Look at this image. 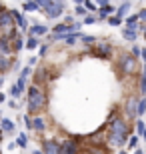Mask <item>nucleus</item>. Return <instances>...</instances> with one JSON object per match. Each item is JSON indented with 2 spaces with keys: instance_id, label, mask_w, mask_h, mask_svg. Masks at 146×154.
Masks as SVG:
<instances>
[{
  "instance_id": "obj_1",
  "label": "nucleus",
  "mask_w": 146,
  "mask_h": 154,
  "mask_svg": "<svg viewBox=\"0 0 146 154\" xmlns=\"http://www.w3.org/2000/svg\"><path fill=\"white\" fill-rule=\"evenodd\" d=\"M46 104H48V98H46V92L40 88L38 84H30L28 86V100H26V108H28L30 114H42L46 110Z\"/></svg>"
},
{
  "instance_id": "obj_2",
  "label": "nucleus",
  "mask_w": 146,
  "mask_h": 154,
  "mask_svg": "<svg viewBox=\"0 0 146 154\" xmlns=\"http://www.w3.org/2000/svg\"><path fill=\"white\" fill-rule=\"evenodd\" d=\"M18 26L14 22V18H12L10 10H2L0 12V38H14L18 36Z\"/></svg>"
},
{
  "instance_id": "obj_3",
  "label": "nucleus",
  "mask_w": 146,
  "mask_h": 154,
  "mask_svg": "<svg viewBox=\"0 0 146 154\" xmlns=\"http://www.w3.org/2000/svg\"><path fill=\"white\" fill-rule=\"evenodd\" d=\"M40 10L46 14V18H50V20H56L60 16L64 8H66V2H52V0H40Z\"/></svg>"
},
{
  "instance_id": "obj_4",
  "label": "nucleus",
  "mask_w": 146,
  "mask_h": 154,
  "mask_svg": "<svg viewBox=\"0 0 146 154\" xmlns=\"http://www.w3.org/2000/svg\"><path fill=\"white\" fill-rule=\"evenodd\" d=\"M42 152L44 154H64L62 144L58 140H42Z\"/></svg>"
},
{
  "instance_id": "obj_5",
  "label": "nucleus",
  "mask_w": 146,
  "mask_h": 154,
  "mask_svg": "<svg viewBox=\"0 0 146 154\" xmlns=\"http://www.w3.org/2000/svg\"><path fill=\"white\" fill-rule=\"evenodd\" d=\"M62 150H64V154H80L76 138H68V140H64V142H62Z\"/></svg>"
},
{
  "instance_id": "obj_6",
  "label": "nucleus",
  "mask_w": 146,
  "mask_h": 154,
  "mask_svg": "<svg viewBox=\"0 0 146 154\" xmlns=\"http://www.w3.org/2000/svg\"><path fill=\"white\" fill-rule=\"evenodd\" d=\"M10 14H12V18H14V22H16L18 28H22V30H26V32H28V22H26V18H24L22 12H20V10H14V8H12Z\"/></svg>"
},
{
  "instance_id": "obj_7",
  "label": "nucleus",
  "mask_w": 146,
  "mask_h": 154,
  "mask_svg": "<svg viewBox=\"0 0 146 154\" xmlns=\"http://www.w3.org/2000/svg\"><path fill=\"white\" fill-rule=\"evenodd\" d=\"M12 52V40L10 38H0V56H10Z\"/></svg>"
},
{
  "instance_id": "obj_8",
  "label": "nucleus",
  "mask_w": 146,
  "mask_h": 154,
  "mask_svg": "<svg viewBox=\"0 0 146 154\" xmlns=\"http://www.w3.org/2000/svg\"><path fill=\"white\" fill-rule=\"evenodd\" d=\"M46 32H48V28L42 26V24H32V26L28 28V36H36V38L42 36V34H46Z\"/></svg>"
},
{
  "instance_id": "obj_9",
  "label": "nucleus",
  "mask_w": 146,
  "mask_h": 154,
  "mask_svg": "<svg viewBox=\"0 0 146 154\" xmlns=\"http://www.w3.org/2000/svg\"><path fill=\"white\" fill-rule=\"evenodd\" d=\"M14 66V60L10 56H0V74H4Z\"/></svg>"
},
{
  "instance_id": "obj_10",
  "label": "nucleus",
  "mask_w": 146,
  "mask_h": 154,
  "mask_svg": "<svg viewBox=\"0 0 146 154\" xmlns=\"http://www.w3.org/2000/svg\"><path fill=\"white\" fill-rule=\"evenodd\" d=\"M52 34H56V36H70V26H66L64 22L56 24L54 28H52Z\"/></svg>"
},
{
  "instance_id": "obj_11",
  "label": "nucleus",
  "mask_w": 146,
  "mask_h": 154,
  "mask_svg": "<svg viewBox=\"0 0 146 154\" xmlns=\"http://www.w3.org/2000/svg\"><path fill=\"white\" fill-rule=\"evenodd\" d=\"M22 48H26V42H24V38H22L20 34L14 36V38H12V52L16 54V52H20Z\"/></svg>"
},
{
  "instance_id": "obj_12",
  "label": "nucleus",
  "mask_w": 146,
  "mask_h": 154,
  "mask_svg": "<svg viewBox=\"0 0 146 154\" xmlns=\"http://www.w3.org/2000/svg\"><path fill=\"white\" fill-rule=\"evenodd\" d=\"M0 128H2V132H4V134L14 132V122H12L10 118H2V120H0Z\"/></svg>"
},
{
  "instance_id": "obj_13",
  "label": "nucleus",
  "mask_w": 146,
  "mask_h": 154,
  "mask_svg": "<svg viewBox=\"0 0 146 154\" xmlns=\"http://www.w3.org/2000/svg\"><path fill=\"white\" fill-rule=\"evenodd\" d=\"M112 150L106 148V146H92V148H86L84 154H110Z\"/></svg>"
},
{
  "instance_id": "obj_14",
  "label": "nucleus",
  "mask_w": 146,
  "mask_h": 154,
  "mask_svg": "<svg viewBox=\"0 0 146 154\" xmlns=\"http://www.w3.org/2000/svg\"><path fill=\"white\" fill-rule=\"evenodd\" d=\"M122 36H124V40H130V42H132V40L136 38V28L134 26H126V28L122 30Z\"/></svg>"
},
{
  "instance_id": "obj_15",
  "label": "nucleus",
  "mask_w": 146,
  "mask_h": 154,
  "mask_svg": "<svg viewBox=\"0 0 146 154\" xmlns=\"http://www.w3.org/2000/svg\"><path fill=\"white\" fill-rule=\"evenodd\" d=\"M34 130L36 132H44L46 130V120L42 118V116H36V118H34Z\"/></svg>"
},
{
  "instance_id": "obj_16",
  "label": "nucleus",
  "mask_w": 146,
  "mask_h": 154,
  "mask_svg": "<svg viewBox=\"0 0 146 154\" xmlns=\"http://www.w3.org/2000/svg\"><path fill=\"white\" fill-rule=\"evenodd\" d=\"M36 46H42L40 40L36 38V36H28V38H26V48H28V50H34Z\"/></svg>"
},
{
  "instance_id": "obj_17",
  "label": "nucleus",
  "mask_w": 146,
  "mask_h": 154,
  "mask_svg": "<svg viewBox=\"0 0 146 154\" xmlns=\"http://www.w3.org/2000/svg\"><path fill=\"white\" fill-rule=\"evenodd\" d=\"M22 10H24V12L40 10V4H38V2H24V4H22Z\"/></svg>"
},
{
  "instance_id": "obj_18",
  "label": "nucleus",
  "mask_w": 146,
  "mask_h": 154,
  "mask_svg": "<svg viewBox=\"0 0 146 154\" xmlns=\"http://www.w3.org/2000/svg\"><path fill=\"white\" fill-rule=\"evenodd\" d=\"M8 94H10V98H12V100H14V98L22 96V90L18 88V84H10V90H8Z\"/></svg>"
},
{
  "instance_id": "obj_19",
  "label": "nucleus",
  "mask_w": 146,
  "mask_h": 154,
  "mask_svg": "<svg viewBox=\"0 0 146 154\" xmlns=\"http://www.w3.org/2000/svg\"><path fill=\"white\" fill-rule=\"evenodd\" d=\"M74 14H76V16H88V10H86V6L84 4H76L74 6Z\"/></svg>"
},
{
  "instance_id": "obj_20",
  "label": "nucleus",
  "mask_w": 146,
  "mask_h": 154,
  "mask_svg": "<svg viewBox=\"0 0 146 154\" xmlns=\"http://www.w3.org/2000/svg\"><path fill=\"white\" fill-rule=\"evenodd\" d=\"M16 144L18 146H20V148H28V136H26V134H18V140H16Z\"/></svg>"
},
{
  "instance_id": "obj_21",
  "label": "nucleus",
  "mask_w": 146,
  "mask_h": 154,
  "mask_svg": "<svg viewBox=\"0 0 146 154\" xmlns=\"http://www.w3.org/2000/svg\"><path fill=\"white\" fill-rule=\"evenodd\" d=\"M24 124H26V128H28V130H34V118L30 114H24Z\"/></svg>"
},
{
  "instance_id": "obj_22",
  "label": "nucleus",
  "mask_w": 146,
  "mask_h": 154,
  "mask_svg": "<svg viewBox=\"0 0 146 154\" xmlns=\"http://www.w3.org/2000/svg\"><path fill=\"white\" fill-rule=\"evenodd\" d=\"M30 74H32V68H30V66H24V68L20 70V78H24V80H28Z\"/></svg>"
},
{
  "instance_id": "obj_23",
  "label": "nucleus",
  "mask_w": 146,
  "mask_h": 154,
  "mask_svg": "<svg viewBox=\"0 0 146 154\" xmlns=\"http://www.w3.org/2000/svg\"><path fill=\"white\" fill-rule=\"evenodd\" d=\"M82 42H84V44H88V46H90V44L94 46L96 42H98V40H96L94 36H82Z\"/></svg>"
},
{
  "instance_id": "obj_24",
  "label": "nucleus",
  "mask_w": 146,
  "mask_h": 154,
  "mask_svg": "<svg viewBox=\"0 0 146 154\" xmlns=\"http://www.w3.org/2000/svg\"><path fill=\"white\" fill-rule=\"evenodd\" d=\"M128 8H130V4H122V6H120V8H118V12H116L118 18H122L124 14H126V10H128Z\"/></svg>"
},
{
  "instance_id": "obj_25",
  "label": "nucleus",
  "mask_w": 146,
  "mask_h": 154,
  "mask_svg": "<svg viewBox=\"0 0 146 154\" xmlns=\"http://www.w3.org/2000/svg\"><path fill=\"white\" fill-rule=\"evenodd\" d=\"M96 20H98V16H92V14H88V16L82 20V24H94Z\"/></svg>"
},
{
  "instance_id": "obj_26",
  "label": "nucleus",
  "mask_w": 146,
  "mask_h": 154,
  "mask_svg": "<svg viewBox=\"0 0 146 154\" xmlns=\"http://www.w3.org/2000/svg\"><path fill=\"white\" fill-rule=\"evenodd\" d=\"M48 50H50V44H42V46H40V52H38V54L44 58L46 54H48Z\"/></svg>"
},
{
  "instance_id": "obj_27",
  "label": "nucleus",
  "mask_w": 146,
  "mask_h": 154,
  "mask_svg": "<svg viewBox=\"0 0 146 154\" xmlns=\"http://www.w3.org/2000/svg\"><path fill=\"white\" fill-rule=\"evenodd\" d=\"M84 6H86V10H92V12H94L96 8H98V4H94V2H90V0H86V2H84Z\"/></svg>"
},
{
  "instance_id": "obj_28",
  "label": "nucleus",
  "mask_w": 146,
  "mask_h": 154,
  "mask_svg": "<svg viewBox=\"0 0 146 154\" xmlns=\"http://www.w3.org/2000/svg\"><path fill=\"white\" fill-rule=\"evenodd\" d=\"M108 22L112 24V26H118V24H120V18H118V16H110V18H108Z\"/></svg>"
},
{
  "instance_id": "obj_29",
  "label": "nucleus",
  "mask_w": 146,
  "mask_h": 154,
  "mask_svg": "<svg viewBox=\"0 0 146 154\" xmlns=\"http://www.w3.org/2000/svg\"><path fill=\"white\" fill-rule=\"evenodd\" d=\"M136 144H138V138H136V136H132V138H130V142H128V146H130V148H134Z\"/></svg>"
},
{
  "instance_id": "obj_30",
  "label": "nucleus",
  "mask_w": 146,
  "mask_h": 154,
  "mask_svg": "<svg viewBox=\"0 0 146 154\" xmlns=\"http://www.w3.org/2000/svg\"><path fill=\"white\" fill-rule=\"evenodd\" d=\"M8 106H10V108H16V100H12V98H10V100H8Z\"/></svg>"
},
{
  "instance_id": "obj_31",
  "label": "nucleus",
  "mask_w": 146,
  "mask_h": 154,
  "mask_svg": "<svg viewBox=\"0 0 146 154\" xmlns=\"http://www.w3.org/2000/svg\"><path fill=\"white\" fill-rule=\"evenodd\" d=\"M2 102H6V94H4V92H0V104H2Z\"/></svg>"
},
{
  "instance_id": "obj_32",
  "label": "nucleus",
  "mask_w": 146,
  "mask_h": 154,
  "mask_svg": "<svg viewBox=\"0 0 146 154\" xmlns=\"http://www.w3.org/2000/svg\"><path fill=\"white\" fill-rule=\"evenodd\" d=\"M16 146H18L16 142H10V144H8V150H14V148H16Z\"/></svg>"
},
{
  "instance_id": "obj_33",
  "label": "nucleus",
  "mask_w": 146,
  "mask_h": 154,
  "mask_svg": "<svg viewBox=\"0 0 146 154\" xmlns=\"http://www.w3.org/2000/svg\"><path fill=\"white\" fill-rule=\"evenodd\" d=\"M2 10H6V4H2V2H0V12Z\"/></svg>"
},
{
  "instance_id": "obj_34",
  "label": "nucleus",
  "mask_w": 146,
  "mask_h": 154,
  "mask_svg": "<svg viewBox=\"0 0 146 154\" xmlns=\"http://www.w3.org/2000/svg\"><path fill=\"white\" fill-rule=\"evenodd\" d=\"M2 138H4V132H2V128H0V142H2Z\"/></svg>"
},
{
  "instance_id": "obj_35",
  "label": "nucleus",
  "mask_w": 146,
  "mask_h": 154,
  "mask_svg": "<svg viewBox=\"0 0 146 154\" xmlns=\"http://www.w3.org/2000/svg\"><path fill=\"white\" fill-rule=\"evenodd\" d=\"M34 154H44V152H42V150H34Z\"/></svg>"
},
{
  "instance_id": "obj_36",
  "label": "nucleus",
  "mask_w": 146,
  "mask_h": 154,
  "mask_svg": "<svg viewBox=\"0 0 146 154\" xmlns=\"http://www.w3.org/2000/svg\"><path fill=\"white\" fill-rule=\"evenodd\" d=\"M2 84H4V78H0V88H2Z\"/></svg>"
},
{
  "instance_id": "obj_37",
  "label": "nucleus",
  "mask_w": 146,
  "mask_h": 154,
  "mask_svg": "<svg viewBox=\"0 0 146 154\" xmlns=\"http://www.w3.org/2000/svg\"><path fill=\"white\" fill-rule=\"evenodd\" d=\"M118 154H126V152H124V150H120V152H118Z\"/></svg>"
},
{
  "instance_id": "obj_38",
  "label": "nucleus",
  "mask_w": 146,
  "mask_h": 154,
  "mask_svg": "<svg viewBox=\"0 0 146 154\" xmlns=\"http://www.w3.org/2000/svg\"><path fill=\"white\" fill-rule=\"evenodd\" d=\"M144 36H146V32H144Z\"/></svg>"
}]
</instances>
